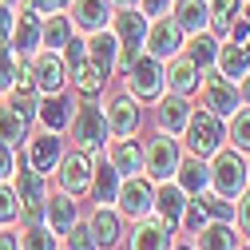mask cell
Listing matches in <instances>:
<instances>
[{
    "mask_svg": "<svg viewBox=\"0 0 250 250\" xmlns=\"http://www.w3.org/2000/svg\"><path fill=\"white\" fill-rule=\"evenodd\" d=\"M115 40H119V56H115L119 72H131V64L139 60V48H143V40H147V16L123 8V12L115 16Z\"/></svg>",
    "mask_w": 250,
    "mask_h": 250,
    "instance_id": "cell-1",
    "label": "cell"
},
{
    "mask_svg": "<svg viewBox=\"0 0 250 250\" xmlns=\"http://www.w3.org/2000/svg\"><path fill=\"white\" fill-rule=\"evenodd\" d=\"M104 131H107V119L96 104H83L72 119V139L80 151H100L104 147Z\"/></svg>",
    "mask_w": 250,
    "mask_h": 250,
    "instance_id": "cell-2",
    "label": "cell"
},
{
    "mask_svg": "<svg viewBox=\"0 0 250 250\" xmlns=\"http://www.w3.org/2000/svg\"><path fill=\"white\" fill-rule=\"evenodd\" d=\"M143 171L155 179V183H167L175 171H179V147L171 135H155L147 143V155H143Z\"/></svg>",
    "mask_w": 250,
    "mask_h": 250,
    "instance_id": "cell-3",
    "label": "cell"
},
{
    "mask_svg": "<svg viewBox=\"0 0 250 250\" xmlns=\"http://www.w3.org/2000/svg\"><path fill=\"white\" fill-rule=\"evenodd\" d=\"M187 143H191V151L199 155H214L218 151V143H223V127H218V115L214 111H199V115H191L187 119Z\"/></svg>",
    "mask_w": 250,
    "mask_h": 250,
    "instance_id": "cell-4",
    "label": "cell"
},
{
    "mask_svg": "<svg viewBox=\"0 0 250 250\" xmlns=\"http://www.w3.org/2000/svg\"><path fill=\"white\" fill-rule=\"evenodd\" d=\"M210 183H214V191L230 199V195H242V187H246V163L238 159L234 151H218V159L210 167Z\"/></svg>",
    "mask_w": 250,
    "mask_h": 250,
    "instance_id": "cell-5",
    "label": "cell"
},
{
    "mask_svg": "<svg viewBox=\"0 0 250 250\" xmlns=\"http://www.w3.org/2000/svg\"><path fill=\"white\" fill-rule=\"evenodd\" d=\"M115 199H119V210L131 214V218H147V214L155 210V191H151V183H147V179H135V175H127V183H119Z\"/></svg>",
    "mask_w": 250,
    "mask_h": 250,
    "instance_id": "cell-6",
    "label": "cell"
},
{
    "mask_svg": "<svg viewBox=\"0 0 250 250\" xmlns=\"http://www.w3.org/2000/svg\"><path fill=\"white\" fill-rule=\"evenodd\" d=\"M163 83H167V76H163V68L155 60H135L131 72H127V87H131L135 100H159Z\"/></svg>",
    "mask_w": 250,
    "mask_h": 250,
    "instance_id": "cell-7",
    "label": "cell"
},
{
    "mask_svg": "<svg viewBox=\"0 0 250 250\" xmlns=\"http://www.w3.org/2000/svg\"><path fill=\"white\" fill-rule=\"evenodd\" d=\"M16 199H20V214L28 218V223H36V218L44 214V175L40 171H20L16 175Z\"/></svg>",
    "mask_w": 250,
    "mask_h": 250,
    "instance_id": "cell-8",
    "label": "cell"
},
{
    "mask_svg": "<svg viewBox=\"0 0 250 250\" xmlns=\"http://www.w3.org/2000/svg\"><path fill=\"white\" fill-rule=\"evenodd\" d=\"M143 44L151 48V56H155V60L179 56V48H183V28H179L175 20L155 16V20H151V28H147V40H143Z\"/></svg>",
    "mask_w": 250,
    "mask_h": 250,
    "instance_id": "cell-9",
    "label": "cell"
},
{
    "mask_svg": "<svg viewBox=\"0 0 250 250\" xmlns=\"http://www.w3.org/2000/svg\"><path fill=\"white\" fill-rule=\"evenodd\" d=\"M91 187V159H87V151H72L68 159H60V191L64 195H83Z\"/></svg>",
    "mask_w": 250,
    "mask_h": 250,
    "instance_id": "cell-10",
    "label": "cell"
},
{
    "mask_svg": "<svg viewBox=\"0 0 250 250\" xmlns=\"http://www.w3.org/2000/svg\"><path fill=\"white\" fill-rule=\"evenodd\" d=\"M203 100H207V111H214V115H234L238 111V91L223 76H207L203 80Z\"/></svg>",
    "mask_w": 250,
    "mask_h": 250,
    "instance_id": "cell-11",
    "label": "cell"
},
{
    "mask_svg": "<svg viewBox=\"0 0 250 250\" xmlns=\"http://www.w3.org/2000/svg\"><path fill=\"white\" fill-rule=\"evenodd\" d=\"M32 76H36V87H40V91L56 96V91L64 87V60H60L52 48H48V52H40V56L32 60Z\"/></svg>",
    "mask_w": 250,
    "mask_h": 250,
    "instance_id": "cell-12",
    "label": "cell"
},
{
    "mask_svg": "<svg viewBox=\"0 0 250 250\" xmlns=\"http://www.w3.org/2000/svg\"><path fill=\"white\" fill-rule=\"evenodd\" d=\"M171 246V227L163 218H139V227L131 234V250H167Z\"/></svg>",
    "mask_w": 250,
    "mask_h": 250,
    "instance_id": "cell-13",
    "label": "cell"
},
{
    "mask_svg": "<svg viewBox=\"0 0 250 250\" xmlns=\"http://www.w3.org/2000/svg\"><path fill=\"white\" fill-rule=\"evenodd\" d=\"M12 48H16V52H36V48H40V12H36V8L16 12V24H12Z\"/></svg>",
    "mask_w": 250,
    "mask_h": 250,
    "instance_id": "cell-14",
    "label": "cell"
},
{
    "mask_svg": "<svg viewBox=\"0 0 250 250\" xmlns=\"http://www.w3.org/2000/svg\"><path fill=\"white\" fill-rule=\"evenodd\" d=\"M135 127H139V107H135V100H131V96L111 100V107H107V131H111V135H131Z\"/></svg>",
    "mask_w": 250,
    "mask_h": 250,
    "instance_id": "cell-15",
    "label": "cell"
},
{
    "mask_svg": "<svg viewBox=\"0 0 250 250\" xmlns=\"http://www.w3.org/2000/svg\"><path fill=\"white\" fill-rule=\"evenodd\" d=\"M28 163H32V171L48 175V171L60 163V135H56V131H48V135L32 139V143H28Z\"/></svg>",
    "mask_w": 250,
    "mask_h": 250,
    "instance_id": "cell-16",
    "label": "cell"
},
{
    "mask_svg": "<svg viewBox=\"0 0 250 250\" xmlns=\"http://www.w3.org/2000/svg\"><path fill=\"white\" fill-rule=\"evenodd\" d=\"M107 159H111V167H115L119 175H135V171H143V151H139V143H131L127 135H119V139L107 147Z\"/></svg>",
    "mask_w": 250,
    "mask_h": 250,
    "instance_id": "cell-17",
    "label": "cell"
},
{
    "mask_svg": "<svg viewBox=\"0 0 250 250\" xmlns=\"http://www.w3.org/2000/svg\"><path fill=\"white\" fill-rule=\"evenodd\" d=\"M72 24L80 32H100V28H107V0H76Z\"/></svg>",
    "mask_w": 250,
    "mask_h": 250,
    "instance_id": "cell-18",
    "label": "cell"
},
{
    "mask_svg": "<svg viewBox=\"0 0 250 250\" xmlns=\"http://www.w3.org/2000/svg\"><path fill=\"white\" fill-rule=\"evenodd\" d=\"M104 80H107V72L96 64V60H76L72 64V83H76V91H83V96H100L104 91Z\"/></svg>",
    "mask_w": 250,
    "mask_h": 250,
    "instance_id": "cell-19",
    "label": "cell"
},
{
    "mask_svg": "<svg viewBox=\"0 0 250 250\" xmlns=\"http://www.w3.org/2000/svg\"><path fill=\"white\" fill-rule=\"evenodd\" d=\"M207 20H210V4H207V0H179V8H175V24L183 28V32L199 36Z\"/></svg>",
    "mask_w": 250,
    "mask_h": 250,
    "instance_id": "cell-20",
    "label": "cell"
},
{
    "mask_svg": "<svg viewBox=\"0 0 250 250\" xmlns=\"http://www.w3.org/2000/svg\"><path fill=\"white\" fill-rule=\"evenodd\" d=\"M44 210H48V223H52V230L56 234H68L72 230V223H76V203H72V195H52V199H44Z\"/></svg>",
    "mask_w": 250,
    "mask_h": 250,
    "instance_id": "cell-21",
    "label": "cell"
},
{
    "mask_svg": "<svg viewBox=\"0 0 250 250\" xmlns=\"http://www.w3.org/2000/svg\"><path fill=\"white\" fill-rule=\"evenodd\" d=\"M87 56L96 60L104 72H111V68H115V56H119V40H115V32H107V28L91 32V40H87Z\"/></svg>",
    "mask_w": 250,
    "mask_h": 250,
    "instance_id": "cell-22",
    "label": "cell"
},
{
    "mask_svg": "<svg viewBox=\"0 0 250 250\" xmlns=\"http://www.w3.org/2000/svg\"><path fill=\"white\" fill-rule=\"evenodd\" d=\"M179 187H183V191H191V195H203L207 191V187H210V167H203V159H199V155H195V159H179Z\"/></svg>",
    "mask_w": 250,
    "mask_h": 250,
    "instance_id": "cell-23",
    "label": "cell"
},
{
    "mask_svg": "<svg viewBox=\"0 0 250 250\" xmlns=\"http://www.w3.org/2000/svg\"><path fill=\"white\" fill-rule=\"evenodd\" d=\"M183 187H171V183H163V191L155 195V210H159V218L167 227H175L179 218H183Z\"/></svg>",
    "mask_w": 250,
    "mask_h": 250,
    "instance_id": "cell-24",
    "label": "cell"
},
{
    "mask_svg": "<svg viewBox=\"0 0 250 250\" xmlns=\"http://www.w3.org/2000/svg\"><path fill=\"white\" fill-rule=\"evenodd\" d=\"M187 119H191V107H187V100L179 96V91H175V96H167L163 107H159V123L167 127V135L183 131V127H187Z\"/></svg>",
    "mask_w": 250,
    "mask_h": 250,
    "instance_id": "cell-25",
    "label": "cell"
},
{
    "mask_svg": "<svg viewBox=\"0 0 250 250\" xmlns=\"http://www.w3.org/2000/svg\"><path fill=\"white\" fill-rule=\"evenodd\" d=\"M167 83H171V91H179V96H191V91L199 87V64H191V60H175L171 72H167Z\"/></svg>",
    "mask_w": 250,
    "mask_h": 250,
    "instance_id": "cell-26",
    "label": "cell"
},
{
    "mask_svg": "<svg viewBox=\"0 0 250 250\" xmlns=\"http://www.w3.org/2000/svg\"><path fill=\"white\" fill-rule=\"evenodd\" d=\"M91 234H96V242L100 246H115L119 242V218H115V210H107V207H100L96 214H91Z\"/></svg>",
    "mask_w": 250,
    "mask_h": 250,
    "instance_id": "cell-27",
    "label": "cell"
},
{
    "mask_svg": "<svg viewBox=\"0 0 250 250\" xmlns=\"http://www.w3.org/2000/svg\"><path fill=\"white\" fill-rule=\"evenodd\" d=\"M24 127H28V119H24L12 104H4V107H0V143L16 147V143L24 139Z\"/></svg>",
    "mask_w": 250,
    "mask_h": 250,
    "instance_id": "cell-28",
    "label": "cell"
},
{
    "mask_svg": "<svg viewBox=\"0 0 250 250\" xmlns=\"http://www.w3.org/2000/svg\"><path fill=\"white\" fill-rule=\"evenodd\" d=\"M199 250H234V234L227 223H214V227H199Z\"/></svg>",
    "mask_w": 250,
    "mask_h": 250,
    "instance_id": "cell-29",
    "label": "cell"
},
{
    "mask_svg": "<svg viewBox=\"0 0 250 250\" xmlns=\"http://www.w3.org/2000/svg\"><path fill=\"white\" fill-rule=\"evenodd\" d=\"M36 115H40V119L48 123L52 131H64L68 123H72V115H68V104L60 100V96H48V100H44V104L36 107Z\"/></svg>",
    "mask_w": 250,
    "mask_h": 250,
    "instance_id": "cell-30",
    "label": "cell"
},
{
    "mask_svg": "<svg viewBox=\"0 0 250 250\" xmlns=\"http://www.w3.org/2000/svg\"><path fill=\"white\" fill-rule=\"evenodd\" d=\"M68 36H72V24H68L64 16H48V24L40 28V44H48L52 52H56V48H64Z\"/></svg>",
    "mask_w": 250,
    "mask_h": 250,
    "instance_id": "cell-31",
    "label": "cell"
},
{
    "mask_svg": "<svg viewBox=\"0 0 250 250\" xmlns=\"http://www.w3.org/2000/svg\"><path fill=\"white\" fill-rule=\"evenodd\" d=\"M115 191H119V171L107 163V167H100V175H96V195H100V207L115 203Z\"/></svg>",
    "mask_w": 250,
    "mask_h": 250,
    "instance_id": "cell-32",
    "label": "cell"
},
{
    "mask_svg": "<svg viewBox=\"0 0 250 250\" xmlns=\"http://www.w3.org/2000/svg\"><path fill=\"white\" fill-rule=\"evenodd\" d=\"M218 64H223V72H227V76H246L250 52H246V48H238V44H230V48H223V56H218Z\"/></svg>",
    "mask_w": 250,
    "mask_h": 250,
    "instance_id": "cell-33",
    "label": "cell"
},
{
    "mask_svg": "<svg viewBox=\"0 0 250 250\" xmlns=\"http://www.w3.org/2000/svg\"><path fill=\"white\" fill-rule=\"evenodd\" d=\"M20 250H56V234L32 223V227L20 234Z\"/></svg>",
    "mask_w": 250,
    "mask_h": 250,
    "instance_id": "cell-34",
    "label": "cell"
},
{
    "mask_svg": "<svg viewBox=\"0 0 250 250\" xmlns=\"http://www.w3.org/2000/svg\"><path fill=\"white\" fill-rule=\"evenodd\" d=\"M207 4H210V24H214V32H230V20H234L238 0H207Z\"/></svg>",
    "mask_w": 250,
    "mask_h": 250,
    "instance_id": "cell-35",
    "label": "cell"
},
{
    "mask_svg": "<svg viewBox=\"0 0 250 250\" xmlns=\"http://www.w3.org/2000/svg\"><path fill=\"white\" fill-rule=\"evenodd\" d=\"M230 139H234L242 151H250V107H238V111L230 115Z\"/></svg>",
    "mask_w": 250,
    "mask_h": 250,
    "instance_id": "cell-36",
    "label": "cell"
},
{
    "mask_svg": "<svg viewBox=\"0 0 250 250\" xmlns=\"http://www.w3.org/2000/svg\"><path fill=\"white\" fill-rule=\"evenodd\" d=\"M16 214H20V199H16V191H8V187L0 183V227H8Z\"/></svg>",
    "mask_w": 250,
    "mask_h": 250,
    "instance_id": "cell-37",
    "label": "cell"
},
{
    "mask_svg": "<svg viewBox=\"0 0 250 250\" xmlns=\"http://www.w3.org/2000/svg\"><path fill=\"white\" fill-rule=\"evenodd\" d=\"M12 76H16V48L0 44V87H12Z\"/></svg>",
    "mask_w": 250,
    "mask_h": 250,
    "instance_id": "cell-38",
    "label": "cell"
},
{
    "mask_svg": "<svg viewBox=\"0 0 250 250\" xmlns=\"http://www.w3.org/2000/svg\"><path fill=\"white\" fill-rule=\"evenodd\" d=\"M68 250H100V242H96V234H91V227H76V223H72Z\"/></svg>",
    "mask_w": 250,
    "mask_h": 250,
    "instance_id": "cell-39",
    "label": "cell"
},
{
    "mask_svg": "<svg viewBox=\"0 0 250 250\" xmlns=\"http://www.w3.org/2000/svg\"><path fill=\"white\" fill-rule=\"evenodd\" d=\"M12 91H16V96H36V76H32V68H16Z\"/></svg>",
    "mask_w": 250,
    "mask_h": 250,
    "instance_id": "cell-40",
    "label": "cell"
},
{
    "mask_svg": "<svg viewBox=\"0 0 250 250\" xmlns=\"http://www.w3.org/2000/svg\"><path fill=\"white\" fill-rule=\"evenodd\" d=\"M183 227L191 230V234H195L199 227H207V210H203L199 203H187V207H183Z\"/></svg>",
    "mask_w": 250,
    "mask_h": 250,
    "instance_id": "cell-41",
    "label": "cell"
},
{
    "mask_svg": "<svg viewBox=\"0 0 250 250\" xmlns=\"http://www.w3.org/2000/svg\"><path fill=\"white\" fill-rule=\"evenodd\" d=\"M210 56H214V44L207 36H195L191 44V64H210Z\"/></svg>",
    "mask_w": 250,
    "mask_h": 250,
    "instance_id": "cell-42",
    "label": "cell"
},
{
    "mask_svg": "<svg viewBox=\"0 0 250 250\" xmlns=\"http://www.w3.org/2000/svg\"><path fill=\"white\" fill-rule=\"evenodd\" d=\"M199 207H203L207 214H214V218H230V203H223V195H207Z\"/></svg>",
    "mask_w": 250,
    "mask_h": 250,
    "instance_id": "cell-43",
    "label": "cell"
},
{
    "mask_svg": "<svg viewBox=\"0 0 250 250\" xmlns=\"http://www.w3.org/2000/svg\"><path fill=\"white\" fill-rule=\"evenodd\" d=\"M72 0H28V8H36L40 16H56L60 8H68Z\"/></svg>",
    "mask_w": 250,
    "mask_h": 250,
    "instance_id": "cell-44",
    "label": "cell"
},
{
    "mask_svg": "<svg viewBox=\"0 0 250 250\" xmlns=\"http://www.w3.org/2000/svg\"><path fill=\"white\" fill-rule=\"evenodd\" d=\"M12 24H16L12 4H0V44H8V36H12Z\"/></svg>",
    "mask_w": 250,
    "mask_h": 250,
    "instance_id": "cell-45",
    "label": "cell"
},
{
    "mask_svg": "<svg viewBox=\"0 0 250 250\" xmlns=\"http://www.w3.org/2000/svg\"><path fill=\"white\" fill-rule=\"evenodd\" d=\"M12 167H16V155H12V147H8V143H0V183H4V179L12 175Z\"/></svg>",
    "mask_w": 250,
    "mask_h": 250,
    "instance_id": "cell-46",
    "label": "cell"
},
{
    "mask_svg": "<svg viewBox=\"0 0 250 250\" xmlns=\"http://www.w3.org/2000/svg\"><path fill=\"white\" fill-rule=\"evenodd\" d=\"M8 104H12V107H16L20 115H24V119H32V115H36V107H40V104H36L32 96H12Z\"/></svg>",
    "mask_w": 250,
    "mask_h": 250,
    "instance_id": "cell-47",
    "label": "cell"
},
{
    "mask_svg": "<svg viewBox=\"0 0 250 250\" xmlns=\"http://www.w3.org/2000/svg\"><path fill=\"white\" fill-rule=\"evenodd\" d=\"M238 230L250 238V195H242V203H238Z\"/></svg>",
    "mask_w": 250,
    "mask_h": 250,
    "instance_id": "cell-48",
    "label": "cell"
},
{
    "mask_svg": "<svg viewBox=\"0 0 250 250\" xmlns=\"http://www.w3.org/2000/svg\"><path fill=\"white\" fill-rule=\"evenodd\" d=\"M139 4H143V16H151V20H155V16H163V12H167L171 0H139Z\"/></svg>",
    "mask_w": 250,
    "mask_h": 250,
    "instance_id": "cell-49",
    "label": "cell"
},
{
    "mask_svg": "<svg viewBox=\"0 0 250 250\" xmlns=\"http://www.w3.org/2000/svg\"><path fill=\"white\" fill-rule=\"evenodd\" d=\"M0 250H20V246H16V238H12V234H0Z\"/></svg>",
    "mask_w": 250,
    "mask_h": 250,
    "instance_id": "cell-50",
    "label": "cell"
},
{
    "mask_svg": "<svg viewBox=\"0 0 250 250\" xmlns=\"http://www.w3.org/2000/svg\"><path fill=\"white\" fill-rule=\"evenodd\" d=\"M242 100L250 104V76H242Z\"/></svg>",
    "mask_w": 250,
    "mask_h": 250,
    "instance_id": "cell-51",
    "label": "cell"
},
{
    "mask_svg": "<svg viewBox=\"0 0 250 250\" xmlns=\"http://www.w3.org/2000/svg\"><path fill=\"white\" fill-rule=\"evenodd\" d=\"M115 4H119V8H131V4H135V0H115Z\"/></svg>",
    "mask_w": 250,
    "mask_h": 250,
    "instance_id": "cell-52",
    "label": "cell"
},
{
    "mask_svg": "<svg viewBox=\"0 0 250 250\" xmlns=\"http://www.w3.org/2000/svg\"><path fill=\"white\" fill-rule=\"evenodd\" d=\"M8 4H16V0H8Z\"/></svg>",
    "mask_w": 250,
    "mask_h": 250,
    "instance_id": "cell-53",
    "label": "cell"
},
{
    "mask_svg": "<svg viewBox=\"0 0 250 250\" xmlns=\"http://www.w3.org/2000/svg\"><path fill=\"white\" fill-rule=\"evenodd\" d=\"M179 250H183V246H179Z\"/></svg>",
    "mask_w": 250,
    "mask_h": 250,
    "instance_id": "cell-54",
    "label": "cell"
},
{
    "mask_svg": "<svg viewBox=\"0 0 250 250\" xmlns=\"http://www.w3.org/2000/svg\"><path fill=\"white\" fill-rule=\"evenodd\" d=\"M246 16H250V12H246Z\"/></svg>",
    "mask_w": 250,
    "mask_h": 250,
    "instance_id": "cell-55",
    "label": "cell"
}]
</instances>
